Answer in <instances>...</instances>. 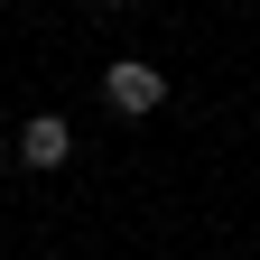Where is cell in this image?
<instances>
[{
  "instance_id": "6da1fadb",
  "label": "cell",
  "mask_w": 260,
  "mask_h": 260,
  "mask_svg": "<svg viewBox=\"0 0 260 260\" xmlns=\"http://www.w3.org/2000/svg\"><path fill=\"white\" fill-rule=\"evenodd\" d=\"M103 103H112L121 121H149L158 103H168V75L140 65V56H121V65H103Z\"/></svg>"
},
{
  "instance_id": "7a4b0ae2",
  "label": "cell",
  "mask_w": 260,
  "mask_h": 260,
  "mask_svg": "<svg viewBox=\"0 0 260 260\" xmlns=\"http://www.w3.org/2000/svg\"><path fill=\"white\" fill-rule=\"evenodd\" d=\"M19 158H28V168H65V158H75V130H65L56 112H38L19 130Z\"/></svg>"
},
{
  "instance_id": "3957f363",
  "label": "cell",
  "mask_w": 260,
  "mask_h": 260,
  "mask_svg": "<svg viewBox=\"0 0 260 260\" xmlns=\"http://www.w3.org/2000/svg\"><path fill=\"white\" fill-rule=\"evenodd\" d=\"M93 10H112V0H93Z\"/></svg>"
}]
</instances>
